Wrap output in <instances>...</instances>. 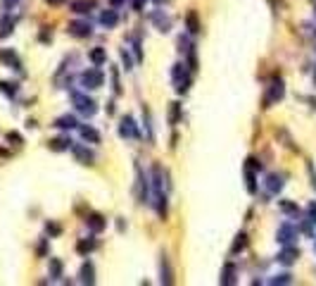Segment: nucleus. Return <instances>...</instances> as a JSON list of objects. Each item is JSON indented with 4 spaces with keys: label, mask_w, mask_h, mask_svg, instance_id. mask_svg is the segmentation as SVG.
<instances>
[{
    "label": "nucleus",
    "mask_w": 316,
    "mask_h": 286,
    "mask_svg": "<svg viewBox=\"0 0 316 286\" xmlns=\"http://www.w3.org/2000/svg\"><path fill=\"white\" fill-rule=\"evenodd\" d=\"M159 275H162V284H174V270L169 265V258L162 253V263H159Z\"/></svg>",
    "instance_id": "nucleus-12"
},
{
    "label": "nucleus",
    "mask_w": 316,
    "mask_h": 286,
    "mask_svg": "<svg viewBox=\"0 0 316 286\" xmlns=\"http://www.w3.org/2000/svg\"><path fill=\"white\" fill-rule=\"evenodd\" d=\"M121 60H124V69H133V62H131V57H129V53L126 50H121Z\"/></svg>",
    "instance_id": "nucleus-36"
},
{
    "label": "nucleus",
    "mask_w": 316,
    "mask_h": 286,
    "mask_svg": "<svg viewBox=\"0 0 316 286\" xmlns=\"http://www.w3.org/2000/svg\"><path fill=\"white\" fill-rule=\"evenodd\" d=\"M307 212H309V222H312V224H316V203H309Z\"/></svg>",
    "instance_id": "nucleus-35"
},
{
    "label": "nucleus",
    "mask_w": 316,
    "mask_h": 286,
    "mask_svg": "<svg viewBox=\"0 0 316 286\" xmlns=\"http://www.w3.org/2000/svg\"><path fill=\"white\" fill-rule=\"evenodd\" d=\"M119 136L121 139H138L141 134H138V127H136V122L133 117H124L119 124Z\"/></svg>",
    "instance_id": "nucleus-7"
},
{
    "label": "nucleus",
    "mask_w": 316,
    "mask_h": 286,
    "mask_svg": "<svg viewBox=\"0 0 316 286\" xmlns=\"http://www.w3.org/2000/svg\"><path fill=\"white\" fill-rule=\"evenodd\" d=\"M102 84H105V74L100 72L98 67H90V69H86V72L81 74V86L83 88L95 91V88H100Z\"/></svg>",
    "instance_id": "nucleus-3"
},
{
    "label": "nucleus",
    "mask_w": 316,
    "mask_h": 286,
    "mask_svg": "<svg viewBox=\"0 0 316 286\" xmlns=\"http://www.w3.org/2000/svg\"><path fill=\"white\" fill-rule=\"evenodd\" d=\"M0 62H5V65L12 67V69H19V67H22V60H19V55H17L14 50H10V48L0 50Z\"/></svg>",
    "instance_id": "nucleus-10"
},
{
    "label": "nucleus",
    "mask_w": 316,
    "mask_h": 286,
    "mask_svg": "<svg viewBox=\"0 0 316 286\" xmlns=\"http://www.w3.org/2000/svg\"><path fill=\"white\" fill-rule=\"evenodd\" d=\"M81 284H95V267H93V263H83V267H81Z\"/></svg>",
    "instance_id": "nucleus-21"
},
{
    "label": "nucleus",
    "mask_w": 316,
    "mask_h": 286,
    "mask_svg": "<svg viewBox=\"0 0 316 286\" xmlns=\"http://www.w3.org/2000/svg\"><path fill=\"white\" fill-rule=\"evenodd\" d=\"M12 5H17V0H2V7H12Z\"/></svg>",
    "instance_id": "nucleus-38"
},
{
    "label": "nucleus",
    "mask_w": 316,
    "mask_h": 286,
    "mask_svg": "<svg viewBox=\"0 0 316 286\" xmlns=\"http://www.w3.org/2000/svg\"><path fill=\"white\" fill-rule=\"evenodd\" d=\"M281 210L288 212V215H300V208L295 203H288V200H281Z\"/></svg>",
    "instance_id": "nucleus-30"
},
{
    "label": "nucleus",
    "mask_w": 316,
    "mask_h": 286,
    "mask_svg": "<svg viewBox=\"0 0 316 286\" xmlns=\"http://www.w3.org/2000/svg\"><path fill=\"white\" fill-rule=\"evenodd\" d=\"M95 248H98V241H95V239H81V241L77 243V251L81 255H90Z\"/></svg>",
    "instance_id": "nucleus-23"
},
{
    "label": "nucleus",
    "mask_w": 316,
    "mask_h": 286,
    "mask_svg": "<svg viewBox=\"0 0 316 286\" xmlns=\"http://www.w3.org/2000/svg\"><path fill=\"white\" fill-rule=\"evenodd\" d=\"M119 2H124V0H114V5H119Z\"/></svg>",
    "instance_id": "nucleus-40"
},
{
    "label": "nucleus",
    "mask_w": 316,
    "mask_h": 286,
    "mask_svg": "<svg viewBox=\"0 0 316 286\" xmlns=\"http://www.w3.org/2000/svg\"><path fill=\"white\" fill-rule=\"evenodd\" d=\"M245 179H247V191L250 193H257V176H254V169L252 167H245Z\"/></svg>",
    "instance_id": "nucleus-29"
},
{
    "label": "nucleus",
    "mask_w": 316,
    "mask_h": 286,
    "mask_svg": "<svg viewBox=\"0 0 316 286\" xmlns=\"http://www.w3.org/2000/svg\"><path fill=\"white\" fill-rule=\"evenodd\" d=\"M45 2H50V5H65L67 0H45Z\"/></svg>",
    "instance_id": "nucleus-39"
},
{
    "label": "nucleus",
    "mask_w": 316,
    "mask_h": 286,
    "mask_svg": "<svg viewBox=\"0 0 316 286\" xmlns=\"http://www.w3.org/2000/svg\"><path fill=\"white\" fill-rule=\"evenodd\" d=\"M283 96H285V84H283V79H273L271 84H269V91H266V96H264V108H271L273 103L283 100Z\"/></svg>",
    "instance_id": "nucleus-2"
},
{
    "label": "nucleus",
    "mask_w": 316,
    "mask_h": 286,
    "mask_svg": "<svg viewBox=\"0 0 316 286\" xmlns=\"http://www.w3.org/2000/svg\"><path fill=\"white\" fill-rule=\"evenodd\" d=\"M281 188H283V176L281 174H269L266 176V191H269L271 196H276Z\"/></svg>",
    "instance_id": "nucleus-16"
},
{
    "label": "nucleus",
    "mask_w": 316,
    "mask_h": 286,
    "mask_svg": "<svg viewBox=\"0 0 316 286\" xmlns=\"http://www.w3.org/2000/svg\"><path fill=\"white\" fill-rule=\"evenodd\" d=\"M157 2H162V0H157Z\"/></svg>",
    "instance_id": "nucleus-41"
},
{
    "label": "nucleus",
    "mask_w": 316,
    "mask_h": 286,
    "mask_svg": "<svg viewBox=\"0 0 316 286\" xmlns=\"http://www.w3.org/2000/svg\"><path fill=\"white\" fill-rule=\"evenodd\" d=\"M178 117H181V105H178V103H171V115H169V122H171V124H178Z\"/></svg>",
    "instance_id": "nucleus-31"
},
{
    "label": "nucleus",
    "mask_w": 316,
    "mask_h": 286,
    "mask_svg": "<svg viewBox=\"0 0 316 286\" xmlns=\"http://www.w3.org/2000/svg\"><path fill=\"white\" fill-rule=\"evenodd\" d=\"M62 270H65L62 260H57V258H50V277H53V279H60V277H62Z\"/></svg>",
    "instance_id": "nucleus-28"
},
{
    "label": "nucleus",
    "mask_w": 316,
    "mask_h": 286,
    "mask_svg": "<svg viewBox=\"0 0 316 286\" xmlns=\"http://www.w3.org/2000/svg\"><path fill=\"white\" fill-rule=\"evenodd\" d=\"M69 10L77 14H90L95 10V0H69Z\"/></svg>",
    "instance_id": "nucleus-8"
},
{
    "label": "nucleus",
    "mask_w": 316,
    "mask_h": 286,
    "mask_svg": "<svg viewBox=\"0 0 316 286\" xmlns=\"http://www.w3.org/2000/svg\"><path fill=\"white\" fill-rule=\"evenodd\" d=\"M171 79H174V88L176 93H188V88H190V74H188V69H185V65H174V69H171Z\"/></svg>",
    "instance_id": "nucleus-1"
},
{
    "label": "nucleus",
    "mask_w": 316,
    "mask_h": 286,
    "mask_svg": "<svg viewBox=\"0 0 316 286\" xmlns=\"http://www.w3.org/2000/svg\"><path fill=\"white\" fill-rule=\"evenodd\" d=\"M297 258H300V251L293 248V246H285L283 251L278 253V263H281V265H293Z\"/></svg>",
    "instance_id": "nucleus-15"
},
{
    "label": "nucleus",
    "mask_w": 316,
    "mask_h": 286,
    "mask_svg": "<svg viewBox=\"0 0 316 286\" xmlns=\"http://www.w3.org/2000/svg\"><path fill=\"white\" fill-rule=\"evenodd\" d=\"M185 26H188V31L193 33H200V29H202V24H200V19H197V12L195 10H190L188 14H185Z\"/></svg>",
    "instance_id": "nucleus-17"
},
{
    "label": "nucleus",
    "mask_w": 316,
    "mask_h": 286,
    "mask_svg": "<svg viewBox=\"0 0 316 286\" xmlns=\"http://www.w3.org/2000/svg\"><path fill=\"white\" fill-rule=\"evenodd\" d=\"M48 148H50V150H55V153L72 150V139H69V136H60V139H53V141H48Z\"/></svg>",
    "instance_id": "nucleus-14"
},
{
    "label": "nucleus",
    "mask_w": 316,
    "mask_h": 286,
    "mask_svg": "<svg viewBox=\"0 0 316 286\" xmlns=\"http://www.w3.org/2000/svg\"><path fill=\"white\" fill-rule=\"evenodd\" d=\"M236 275H238V270H236V265L233 263H226L224 265V270H221V284H226V286H231V284H236Z\"/></svg>",
    "instance_id": "nucleus-13"
},
{
    "label": "nucleus",
    "mask_w": 316,
    "mask_h": 286,
    "mask_svg": "<svg viewBox=\"0 0 316 286\" xmlns=\"http://www.w3.org/2000/svg\"><path fill=\"white\" fill-rule=\"evenodd\" d=\"M153 22L157 24V29H159V31H169V29H171V17H162V10H155L153 12Z\"/></svg>",
    "instance_id": "nucleus-18"
},
{
    "label": "nucleus",
    "mask_w": 316,
    "mask_h": 286,
    "mask_svg": "<svg viewBox=\"0 0 316 286\" xmlns=\"http://www.w3.org/2000/svg\"><path fill=\"white\" fill-rule=\"evenodd\" d=\"M7 141H14V145H19V143H22V136H19V134H14V132H10V134H7Z\"/></svg>",
    "instance_id": "nucleus-37"
},
{
    "label": "nucleus",
    "mask_w": 316,
    "mask_h": 286,
    "mask_svg": "<svg viewBox=\"0 0 316 286\" xmlns=\"http://www.w3.org/2000/svg\"><path fill=\"white\" fill-rule=\"evenodd\" d=\"M0 91L7 93V96H14L17 93V84H10V81H0Z\"/></svg>",
    "instance_id": "nucleus-32"
},
{
    "label": "nucleus",
    "mask_w": 316,
    "mask_h": 286,
    "mask_svg": "<svg viewBox=\"0 0 316 286\" xmlns=\"http://www.w3.org/2000/svg\"><path fill=\"white\" fill-rule=\"evenodd\" d=\"M86 224H88V229L95 231V234H100V231L107 227L105 217H102V215H98V212H90V215H86Z\"/></svg>",
    "instance_id": "nucleus-9"
},
{
    "label": "nucleus",
    "mask_w": 316,
    "mask_h": 286,
    "mask_svg": "<svg viewBox=\"0 0 316 286\" xmlns=\"http://www.w3.org/2000/svg\"><path fill=\"white\" fill-rule=\"evenodd\" d=\"M12 29H14V19L12 17H2V22H0V38L10 36Z\"/></svg>",
    "instance_id": "nucleus-26"
},
{
    "label": "nucleus",
    "mask_w": 316,
    "mask_h": 286,
    "mask_svg": "<svg viewBox=\"0 0 316 286\" xmlns=\"http://www.w3.org/2000/svg\"><path fill=\"white\" fill-rule=\"evenodd\" d=\"M245 248H247V234H242V231H240L238 236H236V241H233L231 253H238V251H245Z\"/></svg>",
    "instance_id": "nucleus-27"
},
{
    "label": "nucleus",
    "mask_w": 316,
    "mask_h": 286,
    "mask_svg": "<svg viewBox=\"0 0 316 286\" xmlns=\"http://www.w3.org/2000/svg\"><path fill=\"white\" fill-rule=\"evenodd\" d=\"M72 150H74V155L79 157V162H81V165H93L95 155L90 153L86 145H74V143H72Z\"/></svg>",
    "instance_id": "nucleus-11"
},
{
    "label": "nucleus",
    "mask_w": 316,
    "mask_h": 286,
    "mask_svg": "<svg viewBox=\"0 0 316 286\" xmlns=\"http://www.w3.org/2000/svg\"><path fill=\"white\" fill-rule=\"evenodd\" d=\"M138 203H148V176L138 167Z\"/></svg>",
    "instance_id": "nucleus-19"
},
{
    "label": "nucleus",
    "mask_w": 316,
    "mask_h": 286,
    "mask_svg": "<svg viewBox=\"0 0 316 286\" xmlns=\"http://www.w3.org/2000/svg\"><path fill=\"white\" fill-rule=\"evenodd\" d=\"M45 229H48L50 236H60V234H62V227H60V224H55V222H48V224H45Z\"/></svg>",
    "instance_id": "nucleus-33"
},
{
    "label": "nucleus",
    "mask_w": 316,
    "mask_h": 286,
    "mask_svg": "<svg viewBox=\"0 0 316 286\" xmlns=\"http://www.w3.org/2000/svg\"><path fill=\"white\" fill-rule=\"evenodd\" d=\"M297 239V229H295L293 224H281L278 227V231H276V241H281L283 246H293V241Z\"/></svg>",
    "instance_id": "nucleus-6"
},
{
    "label": "nucleus",
    "mask_w": 316,
    "mask_h": 286,
    "mask_svg": "<svg viewBox=\"0 0 316 286\" xmlns=\"http://www.w3.org/2000/svg\"><path fill=\"white\" fill-rule=\"evenodd\" d=\"M293 279H290V275L288 272H283V275H278L276 279H271V284H290Z\"/></svg>",
    "instance_id": "nucleus-34"
},
{
    "label": "nucleus",
    "mask_w": 316,
    "mask_h": 286,
    "mask_svg": "<svg viewBox=\"0 0 316 286\" xmlns=\"http://www.w3.org/2000/svg\"><path fill=\"white\" fill-rule=\"evenodd\" d=\"M117 22H119V14H117L114 10H105L102 14H100V24H102V26H107V29H114Z\"/></svg>",
    "instance_id": "nucleus-20"
},
{
    "label": "nucleus",
    "mask_w": 316,
    "mask_h": 286,
    "mask_svg": "<svg viewBox=\"0 0 316 286\" xmlns=\"http://www.w3.org/2000/svg\"><path fill=\"white\" fill-rule=\"evenodd\" d=\"M55 127H57V129H77L79 127V122H77V117H72V115H65V117H57V120H55Z\"/></svg>",
    "instance_id": "nucleus-24"
},
{
    "label": "nucleus",
    "mask_w": 316,
    "mask_h": 286,
    "mask_svg": "<svg viewBox=\"0 0 316 286\" xmlns=\"http://www.w3.org/2000/svg\"><path fill=\"white\" fill-rule=\"evenodd\" d=\"M79 132H81V139H83V141H90V143H100V134L95 132V129H93V127H90V124H81V127H79Z\"/></svg>",
    "instance_id": "nucleus-22"
},
{
    "label": "nucleus",
    "mask_w": 316,
    "mask_h": 286,
    "mask_svg": "<svg viewBox=\"0 0 316 286\" xmlns=\"http://www.w3.org/2000/svg\"><path fill=\"white\" fill-rule=\"evenodd\" d=\"M67 31H69V36H74V38H88L93 33V26L86 19H77V22H69Z\"/></svg>",
    "instance_id": "nucleus-5"
},
{
    "label": "nucleus",
    "mask_w": 316,
    "mask_h": 286,
    "mask_svg": "<svg viewBox=\"0 0 316 286\" xmlns=\"http://www.w3.org/2000/svg\"><path fill=\"white\" fill-rule=\"evenodd\" d=\"M72 100H74L77 110L83 112V115H88V117H93V115L98 112V108H95V100H90L88 96H83V93H72Z\"/></svg>",
    "instance_id": "nucleus-4"
},
{
    "label": "nucleus",
    "mask_w": 316,
    "mask_h": 286,
    "mask_svg": "<svg viewBox=\"0 0 316 286\" xmlns=\"http://www.w3.org/2000/svg\"><path fill=\"white\" fill-rule=\"evenodd\" d=\"M88 57H90V62H93L95 67H100V65H105V60H107V53H105L102 48H93Z\"/></svg>",
    "instance_id": "nucleus-25"
}]
</instances>
